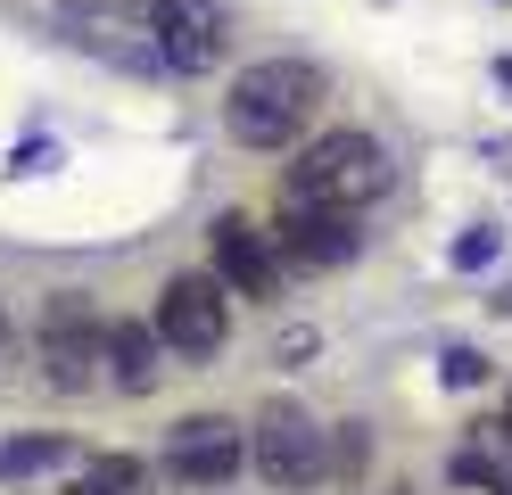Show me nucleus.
I'll return each instance as SVG.
<instances>
[{"label":"nucleus","mask_w":512,"mask_h":495,"mask_svg":"<svg viewBox=\"0 0 512 495\" xmlns=\"http://www.w3.org/2000/svg\"><path fill=\"white\" fill-rule=\"evenodd\" d=\"M157 322H108V372H116V388L124 396H149L157 388Z\"/></svg>","instance_id":"nucleus-10"},{"label":"nucleus","mask_w":512,"mask_h":495,"mask_svg":"<svg viewBox=\"0 0 512 495\" xmlns=\"http://www.w3.org/2000/svg\"><path fill=\"white\" fill-rule=\"evenodd\" d=\"M240 462H248L240 454V429L223 413H190V421L166 429V479H182V487H232Z\"/></svg>","instance_id":"nucleus-7"},{"label":"nucleus","mask_w":512,"mask_h":495,"mask_svg":"<svg viewBox=\"0 0 512 495\" xmlns=\"http://www.w3.org/2000/svg\"><path fill=\"white\" fill-rule=\"evenodd\" d=\"M223 330H232V297H223V281L174 273L166 289H157V339H166L174 355H215Z\"/></svg>","instance_id":"nucleus-5"},{"label":"nucleus","mask_w":512,"mask_h":495,"mask_svg":"<svg viewBox=\"0 0 512 495\" xmlns=\"http://www.w3.org/2000/svg\"><path fill=\"white\" fill-rule=\"evenodd\" d=\"M488 256H496V231H471V240H455V264H463V273H479Z\"/></svg>","instance_id":"nucleus-14"},{"label":"nucleus","mask_w":512,"mask_h":495,"mask_svg":"<svg viewBox=\"0 0 512 495\" xmlns=\"http://www.w3.org/2000/svg\"><path fill=\"white\" fill-rule=\"evenodd\" d=\"M83 487H100V495H141V487H149V471H141L133 454H100V462L83 471Z\"/></svg>","instance_id":"nucleus-11"},{"label":"nucleus","mask_w":512,"mask_h":495,"mask_svg":"<svg viewBox=\"0 0 512 495\" xmlns=\"http://www.w3.org/2000/svg\"><path fill=\"white\" fill-rule=\"evenodd\" d=\"M314 108H323V66H306V58H256V66L232 75L223 132H232L240 149H290Z\"/></svg>","instance_id":"nucleus-1"},{"label":"nucleus","mask_w":512,"mask_h":495,"mask_svg":"<svg viewBox=\"0 0 512 495\" xmlns=\"http://www.w3.org/2000/svg\"><path fill=\"white\" fill-rule=\"evenodd\" d=\"M100 355H108V330H100V314H91L83 297H58V306L42 314V363H50V388L83 396L91 380H100Z\"/></svg>","instance_id":"nucleus-6"},{"label":"nucleus","mask_w":512,"mask_h":495,"mask_svg":"<svg viewBox=\"0 0 512 495\" xmlns=\"http://www.w3.org/2000/svg\"><path fill=\"white\" fill-rule=\"evenodd\" d=\"M364 248L356 215H314V207H290V223H281V256L306 264V273H331V264H347Z\"/></svg>","instance_id":"nucleus-9"},{"label":"nucleus","mask_w":512,"mask_h":495,"mask_svg":"<svg viewBox=\"0 0 512 495\" xmlns=\"http://www.w3.org/2000/svg\"><path fill=\"white\" fill-rule=\"evenodd\" d=\"M504 429H512V405H504Z\"/></svg>","instance_id":"nucleus-16"},{"label":"nucleus","mask_w":512,"mask_h":495,"mask_svg":"<svg viewBox=\"0 0 512 495\" xmlns=\"http://www.w3.org/2000/svg\"><path fill=\"white\" fill-rule=\"evenodd\" d=\"M215 281L232 289V297H256V306H273V297H281V256H273V240H265L256 223L223 215V223H215Z\"/></svg>","instance_id":"nucleus-8"},{"label":"nucleus","mask_w":512,"mask_h":495,"mask_svg":"<svg viewBox=\"0 0 512 495\" xmlns=\"http://www.w3.org/2000/svg\"><path fill=\"white\" fill-rule=\"evenodd\" d=\"M223 0H149V58L174 75H215L223 66Z\"/></svg>","instance_id":"nucleus-3"},{"label":"nucleus","mask_w":512,"mask_h":495,"mask_svg":"<svg viewBox=\"0 0 512 495\" xmlns=\"http://www.w3.org/2000/svg\"><path fill=\"white\" fill-rule=\"evenodd\" d=\"M389 149L372 132H323L306 141L298 165H290V207H314V215H364L380 190H389Z\"/></svg>","instance_id":"nucleus-2"},{"label":"nucleus","mask_w":512,"mask_h":495,"mask_svg":"<svg viewBox=\"0 0 512 495\" xmlns=\"http://www.w3.org/2000/svg\"><path fill=\"white\" fill-rule=\"evenodd\" d=\"M67 495H100V487H83V479H75V487H67Z\"/></svg>","instance_id":"nucleus-15"},{"label":"nucleus","mask_w":512,"mask_h":495,"mask_svg":"<svg viewBox=\"0 0 512 495\" xmlns=\"http://www.w3.org/2000/svg\"><path fill=\"white\" fill-rule=\"evenodd\" d=\"M364 462H372V438H364V421L331 429V471H339V479H364Z\"/></svg>","instance_id":"nucleus-13"},{"label":"nucleus","mask_w":512,"mask_h":495,"mask_svg":"<svg viewBox=\"0 0 512 495\" xmlns=\"http://www.w3.org/2000/svg\"><path fill=\"white\" fill-rule=\"evenodd\" d=\"M256 471H265V487H314L331 471V429H314L306 405H265L256 413Z\"/></svg>","instance_id":"nucleus-4"},{"label":"nucleus","mask_w":512,"mask_h":495,"mask_svg":"<svg viewBox=\"0 0 512 495\" xmlns=\"http://www.w3.org/2000/svg\"><path fill=\"white\" fill-rule=\"evenodd\" d=\"M67 462V438H9L0 446V471H58Z\"/></svg>","instance_id":"nucleus-12"},{"label":"nucleus","mask_w":512,"mask_h":495,"mask_svg":"<svg viewBox=\"0 0 512 495\" xmlns=\"http://www.w3.org/2000/svg\"><path fill=\"white\" fill-rule=\"evenodd\" d=\"M0 339H9V322H0Z\"/></svg>","instance_id":"nucleus-17"}]
</instances>
